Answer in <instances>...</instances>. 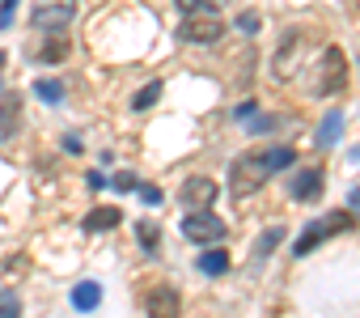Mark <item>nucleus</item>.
<instances>
[{"mask_svg": "<svg viewBox=\"0 0 360 318\" xmlns=\"http://www.w3.org/2000/svg\"><path fill=\"white\" fill-rule=\"evenodd\" d=\"M318 196H322V170H318V166H305V170L292 179V200L314 204Z\"/></svg>", "mask_w": 360, "mask_h": 318, "instance_id": "nucleus-9", "label": "nucleus"}, {"mask_svg": "<svg viewBox=\"0 0 360 318\" xmlns=\"http://www.w3.org/2000/svg\"><path fill=\"white\" fill-rule=\"evenodd\" d=\"M77 18V0H43V5L34 9V30H47V34H64L68 22Z\"/></svg>", "mask_w": 360, "mask_h": 318, "instance_id": "nucleus-5", "label": "nucleus"}, {"mask_svg": "<svg viewBox=\"0 0 360 318\" xmlns=\"http://www.w3.org/2000/svg\"><path fill=\"white\" fill-rule=\"evenodd\" d=\"M178 5H183V13H208L204 0H178Z\"/></svg>", "mask_w": 360, "mask_h": 318, "instance_id": "nucleus-25", "label": "nucleus"}, {"mask_svg": "<svg viewBox=\"0 0 360 318\" xmlns=\"http://www.w3.org/2000/svg\"><path fill=\"white\" fill-rule=\"evenodd\" d=\"M225 267H229V255H225V250H204V255H200V272H204V276H221Z\"/></svg>", "mask_w": 360, "mask_h": 318, "instance_id": "nucleus-15", "label": "nucleus"}, {"mask_svg": "<svg viewBox=\"0 0 360 318\" xmlns=\"http://www.w3.org/2000/svg\"><path fill=\"white\" fill-rule=\"evenodd\" d=\"M68 51H72L68 39H64V34H51V39L34 51V60H39V64H60V60H68Z\"/></svg>", "mask_w": 360, "mask_h": 318, "instance_id": "nucleus-12", "label": "nucleus"}, {"mask_svg": "<svg viewBox=\"0 0 360 318\" xmlns=\"http://www.w3.org/2000/svg\"><path fill=\"white\" fill-rule=\"evenodd\" d=\"M263 157V166H267V174H276V170H284V166H292V148H271V153H259Z\"/></svg>", "mask_w": 360, "mask_h": 318, "instance_id": "nucleus-16", "label": "nucleus"}, {"mask_svg": "<svg viewBox=\"0 0 360 318\" xmlns=\"http://www.w3.org/2000/svg\"><path fill=\"white\" fill-rule=\"evenodd\" d=\"M22 127V94H5L0 102V140H9Z\"/></svg>", "mask_w": 360, "mask_h": 318, "instance_id": "nucleus-10", "label": "nucleus"}, {"mask_svg": "<svg viewBox=\"0 0 360 318\" xmlns=\"http://www.w3.org/2000/svg\"><path fill=\"white\" fill-rule=\"evenodd\" d=\"M178 39H183V43H195V47L221 43V39H225V22H221L217 13H187L183 26H178Z\"/></svg>", "mask_w": 360, "mask_h": 318, "instance_id": "nucleus-3", "label": "nucleus"}, {"mask_svg": "<svg viewBox=\"0 0 360 318\" xmlns=\"http://www.w3.org/2000/svg\"><path fill=\"white\" fill-rule=\"evenodd\" d=\"M119 221H123V212H119V208H94V212L85 217V229H89V234H98V229H115Z\"/></svg>", "mask_w": 360, "mask_h": 318, "instance_id": "nucleus-14", "label": "nucleus"}, {"mask_svg": "<svg viewBox=\"0 0 360 318\" xmlns=\"http://www.w3.org/2000/svg\"><path fill=\"white\" fill-rule=\"evenodd\" d=\"M280 242H284V229H280V225H276V229H267V234H263V238H259V246H255V250H259V255H271V250H276V246H280Z\"/></svg>", "mask_w": 360, "mask_h": 318, "instance_id": "nucleus-21", "label": "nucleus"}, {"mask_svg": "<svg viewBox=\"0 0 360 318\" xmlns=\"http://www.w3.org/2000/svg\"><path fill=\"white\" fill-rule=\"evenodd\" d=\"M72 305H77V310H98V305H102V284H98V280H81V284L72 288Z\"/></svg>", "mask_w": 360, "mask_h": 318, "instance_id": "nucleus-13", "label": "nucleus"}, {"mask_svg": "<svg viewBox=\"0 0 360 318\" xmlns=\"http://www.w3.org/2000/svg\"><path fill=\"white\" fill-rule=\"evenodd\" d=\"M183 234L204 246V242H221L229 234V225L221 217H212V212H191V217H183Z\"/></svg>", "mask_w": 360, "mask_h": 318, "instance_id": "nucleus-6", "label": "nucleus"}, {"mask_svg": "<svg viewBox=\"0 0 360 318\" xmlns=\"http://www.w3.org/2000/svg\"><path fill=\"white\" fill-rule=\"evenodd\" d=\"M347 217H352V221H356V217H360V187H356V191H352V196H347Z\"/></svg>", "mask_w": 360, "mask_h": 318, "instance_id": "nucleus-24", "label": "nucleus"}, {"mask_svg": "<svg viewBox=\"0 0 360 318\" xmlns=\"http://www.w3.org/2000/svg\"><path fill=\"white\" fill-rule=\"evenodd\" d=\"M140 196H144V204H157V200H161V191H157V187H140Z\"/></svg>", "mask_w": 360, "mask_h": 318, "instance_id": "nucleus-27", "label": "nucleus"}, {"mask_svg": "<svg viewBox=\"0 0 360 318\" xmlns=\"http://www.w3.org/2000/svg\"><path fill=\"white\" fill-rule=\"evenodd\" d=\"M178 200H183V208H187V212H208V208H212V200H217V183H212V179H204V174H195V179H187V183H183Z\"/></svg>", "mask_w": 360, "mask_h": 318, "instance_id": "nucleus-7", "label": "nucleus"}, {"mask_svg": "<svg viewBox=\"0 0 360 318\" xmlns=\"http://www.w3.org/2000/svg\"><path fill=\"white\" fill-rule=\"evenodd\" d=\"M157 94H161V81H148V85H144V89L131 98V106H136V110H148V106L157 102Z\"/></svg>", "mask_w": 360, "mask_h": 318, "instance_id": "nucleus-19", "label": "nucleus"}, {"mask_svg": "<svg viewBox=\"0 0 360 318\" xmlns=\"http://www.w3.org/2000/svg\"><path fill=\"white\" fill-rule=\"evenodd\" d=\"M144 310H148V318H178V310H183V301H178V293H174L169 284H157V288L148 293Z\"/></svg>", "mask_w": 360, "mask_h": 318, "instance_id": "nucleus-8", "label": "nucleus"}, {"mask_svg": "<svg viewBox=\"0 0 360 318\" xmlns=\"http://www.w3.org/2000/svg\"><path fill=\"white\" fill-rule=\"evenodd\" d=\"M136 229H140V242H144V250H148V255H157V221H140Z\"/></svg>", "mask_w": 360, "mask_h": 318, "instance_id": "nucleus-20", "label": "nucleus"}, {"mask_svg": "<svg viewBox=\"0 0 360 318\" xmlns=\"http://www.w3.org/2000/svg\"><path fill=\"white\" fill-rule=\"evenodd\" d=\"M110 187H115V191H136V187H140V179H136L131 170H123V174H115V179H110Z\"/></svg>", "mask_w": 360, "mask_h": 318, "instance_id": "nucleus-22", "label": "nucleus"}, {"mask_svg": "<svg viewBox=\"0 0 360 318\" xmlns=\"http://www.w3.org/2000/svg\"><path fill=\"white\" fill-rule=\"evenodd\" d=\"M85 183H89V187H94V191H98V187H106V179H102V174H98V170H89V174H85Z\"/></svg>", "mask_w": 360, "mask_h": 318, "instance_id": "nucleus-26", "label": "nucleus"}, {"mask_svg": "<svg viewBox=\"0 0 360 318\" xmlns=\"http://www.w3.org/2000/svg\"><path fill=\"white\" fill-rule=\"evenodd\" d=\"M347 225H352V217H347V212H330V217H314V221H309V225L301 229V238H297V250H292V255L301 259V255H309V250H318V242H326L330 234H343Z\"/></svg>", "mask_w": 360, "mask_h": 318, "instance_id": "nucleus-2", "label": "nucleus"}, {"mask_svg": "<svg viewBox=\"0 0 360 318\" xmlns=\"http://www.w3.org/2000/svg\"><path fill=\"white\" fill-rule=\"evenodd\" d=\"M343 136V115L339 110H326L322 115V123H318V136H314V144L326 153V148H335V140Z\"/></svg>", "mask_w": 360, "mask_h": 318, "instance_id": "nucleus-11", "label": "nucleus"}, {"mask_svg": "<svg viewBox=\"0 0 360 318\" xmlns=\"http://www.w3.org/2000/svg\"><path fill=\"white\" fill-rule=\"evenodd\" d=\"M34 94H39L43 102H51V106H56V102H64V85H60V81H39V85H34Z\"/></svg>", "mask_w": 360, "mask_h": 318, "instance_id": "nucleus-18", "label": "nucleus"}, {"mask_svg": "<svg viewBox=\"0 0 360 318\" xmlns=\"http://www.w3.org/2000/svg\"><path fill=\"white\" fill-rule=\"evenodd\" d=\"M347 85V56L339 47H326L322 60H318V72H314V94H339Z\"/></svg>", "mask_w": 360, "mask_h": 318, "instance_id": "nucleus-1", "label": "nucleus"}, {"mask_svg": "<svg viewBox=\"0 0 360 318\" xmlns=\"http://www.w3.org/2000/svg\"><path fill=\"white\" fill-rule=\"evenodd\" d=\"M263 183H267L263 157H238V162L229 166V187H233V196H255Z\"/></svg>", "mask_w": 360, "mask_h": 318, "instance_id": "nucleus-4", "label": "nucleus"}, {"mask_svg": "<svg viewBox=\"0 0 360 318\" xmlns=\"http://www.w3.org/2000/svg\"><path fill=\"white\" fill-rule=\"evenodd\" d=\"M0 318H22V297L13 288H0Z\"/></svg>", "mask_w": 360, "mask_h": 318, "instance_id": "nucleus-17", "label": "nucleus"}, {"mask_svg": "<svg viewBox=\"0 0 360 318\" xmlns=\"http://www.w3.org/2000/svg\"><path fill=\"white\" fill-rule=\"evenodd\" d=\"M13 9H18V0H0V30L13 26Z\"/></svg>", "mask_w": 360, "mask_h": 318, "instance_id": "nucleus-23", "label": "nucleus"}]
</instances>
